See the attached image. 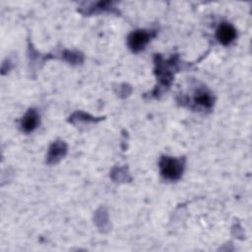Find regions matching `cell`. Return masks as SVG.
Returning a JSON list of instances; mask_svg holds the SVG:
<instances>
[{"instance_id":"1","label":"cell","mask_w":252,"mask_h":252,"mask_svg":"<svg viewBox=\"0 0 252 252\" xmlns=\"http://www.w3.org/2000/svg\"><path fill=\"white\" fill-rule=\"evenodd\" d=\"M161 175L169 180L178 179L183 172V161L171 157H163L159 162Z\"/></svg>"},{"instance_id":"2","label":"cell","mask_w":252,"mask_h":252,"mask_svg":"<svg viewBox=\"0 0 252 252\" xmlns=\"http://www.w3.org/2000/svg\"><path fill=\"white\" fill-rule=\"evenodd\" d=\"M151 33L144 30H139L132 32L128 37V45L134 52L143 50L150 41Z\"/></svg>"},{"instance_id":"3","label":"cell","mask_w":252,"mask_h":252,"mask_svg":"<svg viewBox=\"0 0 252 252\" xmlns=\"http://www.w3.org/2000/svg\"><path fill=\"white\" fill-rule=\"evenodd\" d=\"M217 39L223 45H228L236 37V31L230 24L222 23L217 30Z\"/></svg>"},{"instance_id":"4","label":"cell","mask_w":252,"mask_h":252,"mask_svg":"<svg viewBox=\"0 0 252 252\" xmlns=\"http://www.w3.org/2000/svg\"><path fill=\"white\" fill-rule=\"evenodd\" d=\"M38 122H39V117L37 112L34 109H30L23 117L21 126L25 132H32L37 127Z\"/></svg>"},{"instance_id":"5","label":"cell","mask_w":252,"mask_h":252,"mask_svg":"<svg viewBox=\"0 0 252 252\" xmlns=\"http://www.w3.org/2000/svg\"><path fill=\"white\" fill-rule=\"evenodd\" d=\"M194 100L197 104L202 105L204 107H211L213 104V97L211 94L207 91H199L196 94Z\"/></svg>"},{"instance_id":"6","label":"cell","mask_w":252,"mask_h":252,"mask_svg":"<svg viewBox=\"0 0 252 252\" xmlns=\"http://www.w3.org/2000/svg\"><path fill=\"white\" fill-rule=\"evenodd\" d=\"M65 153V145L61 143L54 144L49 152V158H57Z\"/></svg>"}]
</instances>
